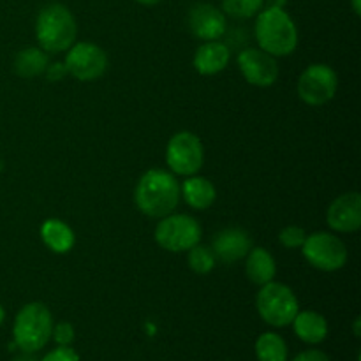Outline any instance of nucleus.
I'll list each match as a JSON object with an SVG mask.
<instances>
[{
	"label": "nucleus",
	"mask_w": 361,
	"mask_h": 361,
	"mask_svg": "<svg viewBox=\"0 0 361 361\" xmlns=\"http://www.w3.org/2000/svg\"><path fill=\"white\" fill-rule=\"evenodd\" d=\"M134 201L141 214L162 219L173 214L180 203V183L173 173L148 169L134 189Z\"/></svg>",
	"instance_id": "f257e3e1"
},
{
	"label": "nucleus",
	"mask_w": 361,
	"mask_h": 361,
	"mask_svg": "<svg viewBox=\"0 0 361 361\" xmlns=\"http://www.w3.org/2000/svg\"><path fill=\"white\" fill-rule=\"evenodd\" d=\"M256 41L263 51L271 56H288L298 46V28L286 9L263 7L256 14Z\"/></svg>",
	"instance_id": "f03ea898"
},
{
	"label": "nucleus",
	"mask_w": 361,
	"mask_h": 361,
	"mask_svg": "<svg viewBox=\"0 0 361 361\" xmlns=\"http://www.w3.org/2000/svg\"><path fill=\"white\" fill-rule=\"evenodd\" d=\"M35 37L46 53L67 51L78 37L76 18L62 4H48L37 14Z\"/></svg>",
	"instance_id": "7ed1b4c3"
},
{
	"label": "nucleus",
	"mask_w": 361,
	"mask_h": 361,
	"mask_svg": "<svg viewBox=\"0 0 361 361\" xmlns=\"http://www.w3.org/2000/svg\"><path fill=\"white\" fill-rule=\"evenodd\" d=\"M53 316L41 302L27 303L16 314L13 326L14 344L23 353H37L51 338Z\"/></svg>",
	"instance_id": "20e7f679"
},
{
	"label": "nucleus",
	"mask_w": 361,
	"mask_h": 361,
	"mask_svg": "<svg viewBox=\"0 0 361 361\" xmlns=\"http://www.w3.org/2000/svg\"><path fill=\"white\" fill-rule=\"evenodd\" d=\"M256 309L261 319L275 328L289 326L300 312L298 298L293 289L275 281L261 286L256 298Z\"/></svg>",
	"instance_id": "39448f33"
},
{
	"label": "nucleus",
	"mask_w": 361,
	"mask_h": 361,
	"mask_svg": "<svg viewBox=\"0 0 361 361\" xmlns=\"http://www.w3.org/2000/svg\"><path fill=\"white\" fill-rule=\"evenodd\" d=\"M155 242L168 252H187L201 242L203 229L200 222L187 214H169L155 228Z\"/></svg>",
	"instance_id": "423d86ee"
},
{
	"label": "nucleus",
	"mask_w": 361,
	"mask_h": 361,
	"mask_svg": "<svg viewBox=\"0 0 361 361\" xmlns=\"http://www.w3.org/2000/svg\"><path fill=\"white\" fill-rule=\"evenodd\" d=\"M302 254L310 267L321 271H337L348 263V247L338 236L319 231L307 235Z\"/></svg>",
	"instance_id": "0eeeda50"
},
{
	"label": "nucleus",
	"mask_w": 361,
	"mask_h": 361,
	"mask_svg": "<svg viewBox=\"0 0 361 361\" xmlns=\"http://www.w3.org/2000/svg\"><path fill=\"white\" fill-rule=\"evenodd\" d=\"M204 162V148L200 137L189 130L173 134L166 147V164L173 175H197Z\"/></svg>",
	"instance_id": "6e6552de"
},
{
	"label": "nucleus",
	"mask_w": 361,
	"mask_h": 361,
	"mask_svg": "<svg viewBox=\"0 0 361 361\" xmlns=\"http://www.w3.org/2000/svg\"><path fill=\"white\" fill-rule=\"evenodd\" d=\"M337 73L326 63H312L298 78V95L305 104L323 106L335 97Z\"/></svg>",
	"instance_id": "1a4fd4ad"
},
{
	"label": "nucleus",
	"mask_w": 361,
	"mask_h": 361,
	"mask_svg": "<svg viewBox=\"0 0 361 361\" xmlns=\"http://www.w3.org/2000/svg\"><path fill=\"white\" fill-rule=\"evenodd\" d=\"M67 74L78 81H94L108 69V55L101 46L94 42H74L66 55Z\"/></svg>",
	"instance_id": "9d476101"
},
{
	"label": "nucleus",
	"mask_w": 361,
	"mask_h": 361,
	"mask_svg": "<svg viewBox=\"0 0 361 361\" xmlns=\"http://www.w3.org/2000/svg\"><path fill=\"white\" fill-rule=\"evenodd\" d=\"M238 67L247 83L254 87H271L279 78L277 59L261 48L243 49L238 55Z\"/></svg>",
	"instance_id": "9b49d317"
},
{
	"label": "nucleus",
	"mask_w": 361,
	"mask_h": 361,
	"mask_svg": "<svg viewBox=\"0 0 361 361\" xmlns=\"http://www.w3.org/2000/svg\"><path fill=\"white\" fill-rule=\"evenodd\" d=\"M187 25L194 37L201 41H219L226 34V14L207 2L194 4L187 14Z\"/></svg>",
	"instance_id": "f8f14e48"
},
{
	"label": "nucleus",
	"mask_w": 361,
	"mask_h": 361,
	"mask_svg": "<svg viewBox=\"0 0 361 361\" xmlns=\"http://www.w3.org/2000/svg\"><path fill=\"white\" fill-rule=\"evenodd\" d=\"M326 222L337 233H355L361 228V196L345 192L334 200L326 212Z\"/></svg>",
	"instance_id": "ddd939ff"
},
{
	"label": "nucleus",
	"mask_w": 361,
	"mask_h": 361,
	"mask_svg": "<svg viewBox=\"0 0 361 361\" xmlns=\"http://www.w3.org/2000/svg\"><path fill=\"white\" fill-rule=\"evenodd\" d=\"M252 249V238L249 233L242 228H226L215 235L212 250H214L217 261L222 263H236L243 259Z\"/></svg>",
	"instance_id": "4468645a"
},
{
	"label": "nucleus",
	"mask_w": 361,
	"mask_h": 361,
	"mask_svg": "<svg viewBox=\"0 0 361 361\" xmlns=\"http://www.w3.org/2000/svg\"><path fill=\"white\" fill-rule=\"evenodd\" d=\"M231 60V49L221 41H204L194 55V69L201 76H214L224 71Z\"/></svg>",
	"instance_id": "2eb2a0df"
},
{
	"label": "nucleus",
	"mask_w": 361,
	"mask_h": 361,
	"mask_svg": "<svg viewBox=\"0 0 361 361\" xmlns=\"http://www.w3.org/2000/svg\"><path fill=\"white\" fill-rule=\"evenodd\" d=\"M245 257V274L252 284L264 286L274 281L277 275V263L270 250L263 247H252Z\"/></svg>",
	"instance_id": "dca6fc26"
},
{
	"label": "nucleus",
	"mask_w": 361,
	"mask_h": 361,
	"mask_svg": "<svg viewBox=\"0 0 361 361\" xmlns=\"http://www.w3.org/2000/svg\"><path fill=\"white\" fill-rule=\"evenodd\" d=\"M180 196H183L185 203L192 207L194 210H207L215 203L217 190L215 185L204 176H187L180 185Z\"/></svg>",
	"instance_id": "f3484780"
},
{
	"label": "nucleus",
	"mask_w": 361,
	"mask_h": 361,
	"mask_svg": "<svg viewBox=\"0 0 361 361\" xmlns=\"http://www.w3.org/2000/svg\"><path fill=\"white\" fill-rule=\"evenodd\" d=\"M293 328L300 341L305 344H321L328 337V321L316 310H303L293 319Z\"/></svg>",
	"instance_id": "a211bd4d"
},
{
	"label": "nucleus",
	"mask_w": 361,
	"mask_h": 361,
	"mask_svg": "<svg viewBox=\"0 0 361 361\" xmlns=\"http://www.w3.org/2000/svg\"><path fill=\"white\" fill-rule=\"evenodd\" d=\"M39 233H41L44 245L55 254H67L76 242L73 229L60 219H46Z\"/></svg>",
	"instance_id": "6ab92c4d"
},
{
	"label": "nucleus",
	"mask_w": 361,
	"mask_h": 361,
	"mask_svg": "<svg viewBox=\"0 0 361 361\" xmlns=\"http://www.w3.org/2000/svg\"><path fill=\"white\" fill-rule=\"evenodd\" d=\"M49 63V56L44 49L41 48H25L16 53L14 56V73L20 78L30 80V78L41 76L44 74L46 67Z\"/></svg>",
	"instance_id": "aec40b11"
},
{
	"label": "nucleus",
	"mask_w": 361,
	"mask_h": 361,
	"mask_svg": "<svg viewBox=\"0 0 361 361\" xmlns=\"http://www.w3.org/2000/svg\"><path fill=\"white\" fill-rule=\"evenodd\" d=\"M256 356L257 361H288V345L281 335L267 331L257 337Z\"/></svg>",
	"instance_id": "412c9836"
},
{
	"label": "nucleus",
	"mask_w": 361,
	"mask_h": 361,
	"mask_svg": "<svg viewBox=\"0 0 361 361\" xmlns=\"http://www.w3.org/2000/svg\"><path fill=\"white\" fill-rule=\"evenodd\" d=\"M187 263H189L190 270L196 271L197 275H207L215 268L217 257H215L214 250L197 243L192 249L187 250Z\"/></svg>",
	"instance_id": "4be33fe9"
},
{
	"label": "nucleus",
	"mask_w": 361,
	"mask_h": 361,
	"mask_svg": "<svg viewBox=\"0 0 361 361\" xmlns=\"http://www.w3.org/2000/svg\"><path fill=\"white\" fill-rule=\"evenodd\" d=\"M264 6V0H222V13L235 20H249Z\"/></svg>",
	"instance_id": "5701e85b"
},
{
	"label": "nucleus",
	"mask_w": 361,
	"mask_h": 361,
	"mask_svg": "<svg viewBox=\"0 0 361 361\" xmlns=\"http://www.w3.org/2000/svg\"><path fill=\"white\" fill-rule=\"evenodd\" d=\"M307 233L305 229L300 228V226H286L281 233H279V242L286 249H302V245L305 243Z\"/></svg>",
	"instance_id": "b1692460"
},
{
	"label": "nucleus",
	"mask_w": 361,
	"mask_h": 361,
	"mask_svg": "<svg viewBox=\"0 0 361 361\" xmlns=\"http://www.w3.org/2000/svg\"><path fill=\"white\" fill-rule=\"evenodd\" d=\"M51 337L59 345H71L74 341V326L71 323H67V321L53 324Z\"/></svg>",
	"instance_id": "393cba45"
},
{
	"label": "nucleus",
	"mask_w": 361,
	"mask_h": 361,
	"mask_svg": "<svg viewBox=\"0 0 361 361\" xmlns=\"http://www.w3.org/2000/svg\"><path fill=\"white\" fill-rule=\"evenodd\" d=\"M41 361H80V356L69 345H59L56 349L49 351Z\"/></svg>",
	"instance_id": "a878e982"
},
{
	"label": "nucleus",
	"mask_w": 361,
	"mask_h": 361,
	"mask_svg": "<svg viewBox=\"0 0 361 361\" xmlns=\"http://www.w3.org/2000/svg\"><path fill=\"white\" fill-rule=\"evenodd\" d=\"M44 74H46V80L53 81V83H56V81H62L63 78L67 76L66 63H63V62L48 63V67H46Z\"/></svg>",
	"instance_id": "bb28decb"
},
{
	"label": "nucleus",
	"mask_w": 361,
	"mask_h": 361,
	"mask_svg": "<svg viewBox=\"0 0 361 361\" xmlns=\"http://www.w3.org/2000/svg\"><path fill=\"white\" fill-rule=\"evenodd\" d=\"M291 361H330L323 351H317V349H310V351L300 353L298 356H295Z\"/></svg>",
	"instance_id": "cd10ccee"
},
{
	"label": "nucleus",
	"mask_w": 361,
	"mask_h": 361,
	"mask_svg": "<svg viewBox=\"0 0 361 361\" xmlns=\"http://www.w3.org/2000/svg\"><path fill=\"white\" fill-rule=\"evenodd\" d=\"M267 7H279V9H284L288 6V0H264Z\"/></svg>",
	"instance_id": "c85d7f7f"
},
{
	"label": "nucleus",
	"mask_w": 361,
	"mask_h": 361,
	"mask_svg": "<svg viewBox=\"0 0 361 361\" xmlns=\"http://www.w3.org/2000/svg\"><path fill=\"white\" fill-rule=\"evenodd\" d=\"M351 6H353V11H355L356 16H360V14H361V0H351Z\"/></svg>",
	"instance_id": "c756f323"
},
{
	"label": "nucleus",
	"mask_w": 361,
	"mask_h": 361,
	"mask_svg": "<svg viewBox=\"0 0 361 361\" xmlns=\"http://www.w3.org/2000/svg\"><path fill=\"white\" fill-rule=\"evenodd\" d=\"M13 361H35V360L32 358V353H23V355L16 356Z\"/></svg>",
	"instance_id": "7c9ffc66"
},
{
	"label": "nucleus",
	"mask_w": 361,
	"mask_h": 361,
	"mask_svg": "<svg viewBox=\"0 0 361 361\" xmlns=\"http://www.w3.org/2000/svg\"><path fill=\"white\" fill-rule=\"evenodd\" d=\"M134 2L141 4V6H157V4H161L162 0H134Z\"/></svg>",
	"instance_id": "2f4dec72"
},
{
	"label": "nucleus",
	"mask_w": 361,
	"mask_h": 361,
	"mask_svg": "<svg viewBox=\"0 0 361 361\" xmlns=\"http://www.w3.org/2000/svg\"><path fill=\"white\" fill-rule=\"evenodd\" d=\"M360 323H361L360 317H356V319H355V335H356V337H360V335H361V331H360Z\"/></svg>",
	"instance_id": "473e14b6"
},
{
	"label": "nucleus",
	"mask_w": 361,
	"mask_h": 361,
	"mask_svg": "<svg viewBox=\"0 0 361 361\" xmlns=\"http://www.w3.org/2000/svg\"><path fill=\"white\" fill-rule=\"evenodd\" d=\"M4 319H6V310H4V307L0 305V324L4 323Z\"/></svg>",
	"instance_id": "72a5a7b5"
}]
</instances>
